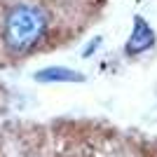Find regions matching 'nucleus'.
<instances>
[{
  "mask_svg": "<svg viewBox=\"0 0 157 157\" xmlns=\"http://www.w3.org/2000/svg\"><path fill=\"white\" fill-rule=\"evenodd\" d=\"M143 157H152V155H143Z\"/></svg>",
  "mask_w": 157,
  "mask_h": 157,
  "instance_id": "obj_1",
  "label": "nucleus"
}]
</instances>
